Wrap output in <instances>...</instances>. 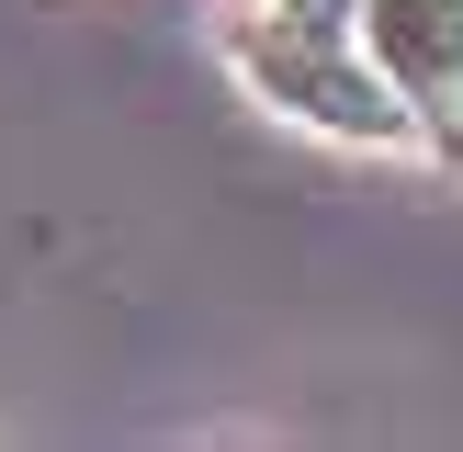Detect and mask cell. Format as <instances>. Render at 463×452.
<instances>
[{"label":"cell","instance_id":"6da1fadb","mask_svg":"<svg viewBox=\"0 0 463 452\" xmlns=\"http://www.w3.org/2000/svg\"><path fill=\"white\" fill-rule=\"evenodd\" d=\"M226 68H238L271 113L339 136V147H407V136H419L407 90L373 68V45L351 34V12H283V0H260V12L226 34Z\"/></svg>","mask_w":463,"mask_h":452},{"label":"cell","instance_id":"7a4b0ae2","mask_svg":"<svg viewBox=\"0 0 463 452\" xmlns=\"http://www.w3.org/2000/svg\"><path fill=\"white\" fill-rule=\"evenodd\" d=\"M351 34L373 45V68L407 90L419 136L463 147V0H351Z\"/></svg>","mask_w":463,"mask_h":452}]
</instances>
